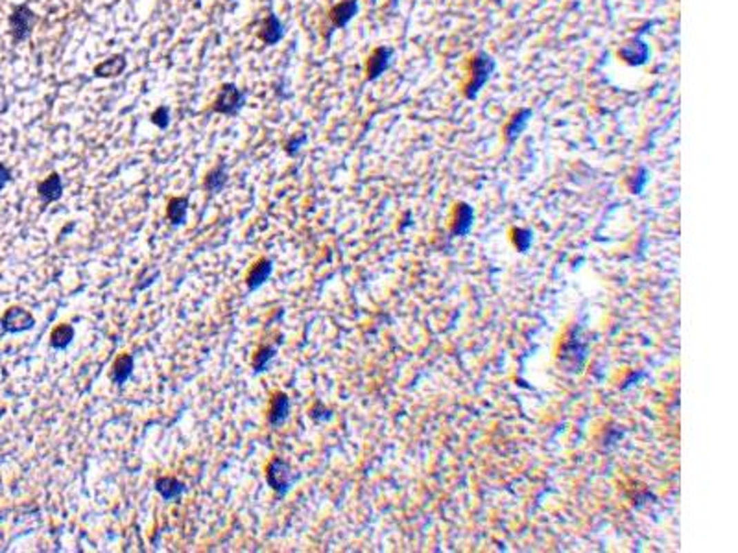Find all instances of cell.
<instances>
[{"label": "cell", "mask_w": 738, "mask_h": 553, "mask_svg": "<svg viewBox=\"0 0 738 553\" xmlns=\"http://www.w3.org/2000/svg\"><path fill=\"white\" fill-rule=\"evenodd\" d=\"M299 478L301 474L293 469L290 461L282 459V457H273L270 459V463L266 465V483L270 485L271 491L275 492L279 500H282L288 492L292 491Z\"/></svg>", "instance_id": "obj_1"}, {"label": "cell", "mask_w": 738, "mask_h": 553, "mask_svg": "<svg viewBox=\"0 0 738 553\" xmlns=\"http://www.w3.org/2000/svg\"><path fill=\"white\" fill-rule=\"evenodd\" d=\"M532 231H528V229H517L515 231V245H517L518 251H523V253H526L528 249H530L532 245Z\"/></svg>", "instance_id": "obj_25"}, {"label": "cell", "mask_w": 738, "mask_h": 553, "mask_svg": "<svg viewBox=\"0 0 738 553\" xmlns=\"http://www.w3.org/2000/svg\"><path fill=\"white\" fill-rule=\"evenodd\" d=\"M188 198L186 196H175L166 205V218L174 227H181L186 223V214H188Z\"/></svg>", "instance_id": "obj_19"}, {"label": "cell", "mask_w": 738, "mask_h": 553, "mask_svg": "<svg viewBox=\"0 0 738 553\" xmlns=\"http://www.w3.org/2000/svg\"><path fill=\"white\" fill-rule=\"evenodd\" d=\"M273 275V260L271 259H259L251 265L248 276H246V286H248V294H253L257 290H260L264 286L270 276Z\"/></svg>", "instance_id": "obj_8"}, {"label": "cell", "mask_w": 738, "mask_h": 553, "mask_svg": "<svg viewBox=\"0 0 738 553\" xmlns=\"http://www.w3.org/2000/svg\"><path fill=\"white\" fill-rule=\"evenodd\" d=\"M474 223V210L471 205L460 203L456 210V221H454V227H452V232L456 237H467L471 229H473Z\"/></svg>", "instance_id": "obj_20"}, {"label": "cell", "mask_w": 738, "mask_h": 553, "mask_svg": "<svg viewBox=\"0 0 738 553\" xmlns=\"http://www.w3.org/2000/svg\"><path fill=\"white\" fill-rule=\"evenodd\" d=\"M620 59L631 67H643L644 63L650 59V46L644 43L643 39H631L630 43H625L622 48L619 50Z\"/></svg>", "instance_id": "obj_9"}, {"label": "cell", "mask_w": 738, "mask_h": 553, "mask_svg": "<svg viewBox=\"0 0 738 553\" xmlns=\"http://www.w3.org/2000/svg\"><path fill=\"white\" fill-rule=\"evenodd\" d=\"M495 70V57L489 56L487 52H478V54L473 57V61H471V79H469V83L465 85V98H467V100L478 98L482 89H484L487 81L493 78Z\"/></svg>", "instance_id": "obj_2"}, {"label": "cell", "mask_w": 738, "mask_h": 553, "mask_svg": "<svg viewBox=\"0 0 738 553\" xmlns=\"http://www.w3.org/2000/svg\"><path fill=\"white\" fill-rule=\"evenodd\" d=\"M63 188H65V185H63L61 175L57 172H52L46 179H43L37 185V196H39L41 203L50 205L59 201L63 198Z\"/></svg>", "instance_id": "obj_10"}, {"label": "cell", "mask_w": 738, "mask_h": 553, "mask_svg": "<svg viewBox=\"0 0 738 553\" xmlns=\"http://www.w3.org/2000/svg\"><path fill=\"white\" fill-rule=\"evenodd\" d=\"M10 181H12V170L8 168L6 164L0 163V192L4 190V187H6Z\"/></svg>", "instance_id": "obj_28"}, {"label": "cell", "mask_w": 738, "mask_h": 553, "mask_svg": "<svg viewBox=\"0 0 738 553\" xmlns=\"http://www.w3.org/2000/svg\"><path fill=\"white\" fill-rule=\"evenodd\" d=\"M290 410H292V402H290V396L287 393H275L271 396L270 412H268V424L270 428L277 430L281 428L282 424H287V421L290 419Z\"/></svg>", "instance_id": "obj_7"}, {"label": "cell", "mask_w": 738, "mask_h": 553, "mask_svg": "<svg viewBox=\"0 0 738 553\" xmlns=\"http://www.w3.org/2000/svg\"><path fill=\"white\" fill-rule=\"evenodd\" d=\"M391 61H394V48H389V46H378V48H375L371 56L367 57V79H369V81H375V79L380 78L384 72H388V68L391 67Z\"/></svg>", "instance_id": "obj_6"}, {"label": "cell", "mask_w": 738, "mask_h": 553, "mask_svg": "<svg viewBox=\"0 0 738 553\" xmlns=\"http://www.w3.org/2000/svg\"><path fill=\"white\" fill-rule=\"evenodd\" d=\"M246 98H248L246 90L238 89L237 85L227 81V83L220 85L211 111L216 114H222V117H238L244 105H246Z\"/></svg>", "instance_id": "obj_3"}, {"label": "cell", "mask_w": 738, "mask_h": 553, "mask_svg": "<svg viewBox=\"0 0 738 553\" xmlns=\"http://www.w3.org/2000/svg\"><path fill=\"white\" fill-rule=\"evenodd\" d=\"M360 6H358V0H342L336 6L331 10L329 17H331V23H333L334 28H345L347 24L356 17Z\"/></svg>", "instance_id": "obj_14"}, {"label": "cell", "mask_w": 738, "mask_h": 553, "mask_svg": "<svg viewBox=\"0 0 738 553\" xmlns=\"http://www.w3.org/2000/svg\"><path fill=\"white\" fill-rule=\"evenodd\" d=\"M0 327L6 334L28 332L35 327V317L23 306H12L0 317Z\"/></svg>", "instance_id": "obj_5"}, {"label": "cell", "mask_w": 738, "mask_h": 553, "mask_svg": "<svg viewBox=\"0 0 738 553\" xmlns=\"http://www.w3.org/2000/svg\"><path fill=\"white\" fill-rule=\"evenodd\" d=\"M148 273H150V275L144 276V279H142L141 283H137V286H135V288H133V290H135V292H141V290H148V288H150V286H152L153 283H155V281H157L159 275H161V271H159L157 268H152V270L148 271Z\"/></svg>", "instance_id": "obj_27"}, {"label": "cell", "mask_w": 738, "mask_h": 553, "mask_svg": "<svg viewBox=\"0 0 738 553\" xmlns=\"http://www.w3.org/2000/svg\"><path fill=\"white\" fill-rule=\"evenodd\" d=\"M35 23H37V15L32 12V8L26 6V4H21V6L15 8L12 15H10V32H12L13 41L23 43V41L28 39Z\"/></svg>", "instance_id": "obj_4"}, {"label": "cell", "mask_w": 738, "mask_h": 553, "mask_svg": "<svg viewBox=\"0 0 738 553\" xmlns=\"http://www.w3.org/2000/svg\"><path fill=\"white\" fill-rule=\"evenodd\" d=\"M133 369H135V358L133 354H120L117 360L113 361V367H111V382H113L117 388H124V384L128 380L133 376Z\"/></svg>", "instance_id": "obj_15"}, {"label": "cell", "mask_w": 738, "mask_h": 553, "mask_svg": "<svg viewBox=\"0 0 738 553\" xmlns=\"http://www.w3.org/2000/svg\"><path fill=\"white\" fill-rule=\"evenodd\" d=\"M76 336V328L70 323H61L57 325L50 334V347L54 350H67L68 345L72 343Z\"/></svg>", "instance_id": "obj_21"}, {"label": "cell", "mask_w": 738, "mask_h": 553, "mask_svg": "<svg viewBox=\"0 0 738 553\" xmlns=\"http://www.w3.org/2000/svg\"><path fill=\"white\" fill-rule=\"evenodd\" d=\"M532 109H518L517 113H513V117L509 119V122L506 124V130H504V137H506V141L512 144V142H515L518 139V137L523 135L524 130L528 128V124H530V120H532Z\"/></svg>", "instance_id": "obj_16"}, {"label": "cell", "mask_w": 738, "mask_h": 553, "mask_svg": "<svg viewBox=\"0 0 738 553\" xmlns=\"http://www.w3.org/2000/svg\"><path fill=\"white\" fill-rule=\"evenodd\" d=\"M150 119H152V124L157 125L159 130H168L170 120H172L170 108L168 105H161V108H157L155 111H153Z\"/></svg>", "instance_id": "obj_23"}, {"label": "cell", "mask_w": 738, "mask_h": 553, "mask_svg": "<svg viewBox=\"0 0 738 553\" xmlns=\"http://www.w3.org/2000/svg\"><path fill=\"white\" fill-rule=\"evenodd\" d=\"M259 37L266 46H275L281 43L282 37H284V24L281 23V19L277 17L275 13L266 15L264 21H262V26H260Z\"/></svg>", "instance_id": "obj_11"}, {"label": "cell", "mask_w": 738, "mask_h": 553, "mask_svg": "<svg viewBox=\"0 0 738 553\" xmlns=\"http://www.w3.org/2000/svg\"><path fill=\"white\" fill-rule=\"evenodd\" d=\"M126 67H128V59H126L124 54H115V56L98 63L93 72H95L96 78H117V76L124 72Z\"/></svg>", "instance_id": "obj_17"}, {"label": "cell", "mask_w": 738, "mask_h": 553, "mask_svg": "<svg viewBox=\"0 0 738 553\" xmlns=\"http://www.w3.org/2000/svg\"><path fill=\"white\" fill-rule=\"evenodd\" d=\"M277 354H279V347H277V345H273V343L262 345V347L255 352L253 360H251L253 373L262 374V373H266V371H270L271 363H273V360L277 358Z\"/></svg>", "instance_id": "obj_18"}, {"label": "cell", "mask_w": 738, "mask_h": 553, "mask_svg": "<svg viewBox=\"0 0 738 553\" xmlns=\"http://www.w3.org/2000/svg\"><path fill=\"white\" fill-rule=\"evenodd\" d=\"M227 183H229V166H227L226 161H220L215 168L205 175L203 188H205V192L208 194H220L224 192Z\"/></svg>", "instance_id": "obj_13"}, {"label": "cell", "mask_w": 738, "mask_h": 553, "mask_svg": "<svg viewBox=\"0 0 738 553\" xmlns=\"http://www.w3.org/2000/svg\"><path fill=\"white\" fill-rule=\"evenodd\" d=\"M307 141H309V137H307V133H299V135H292L290 139H288V142L284 144V152L290 155V157H295L299 152H301V148L307 144Z\"/></svg>", "instance_id": "obj_24"}, {"label": "cell", "mask_w": 738, "mask_h": 553, "mask_svg": "<svg viewBox=\"0 0 738 553\" xmlns=\"http://www.w3.org/2000/svg\"><path fill=\"white\" fill-rule=\"evenodd\" d=\"M310 419H314V421H331L333 419V412H329V410H325V406L323 404H320V402H315L314 406L310 408Z\"/></svg>", "instance_id": "obj_26"}, {"label": "cell", "mask_w": 738, "mask_h": 553, "mask_svg": "<svg viewBox=\"0 0 738 553\" xmlns=\"http://www.w3.org/2000/svg\"><path fill=\"white\" fill-rule=\"evenodd\" d=\"M153 487H155V491L159 492V496L163 498L164 502L179 500L186 492V483H183L174 476H159Z\"/></svg>", "instance_id": "obj_12"}, {"label": "cell", "mask_w": 738, "mask_h": 553, "mask_svg": "<svg viewBox=\"0 0 738 553\" xmlns=\"http://www.w3.org/2000/svg\"><path fill=\"white\" fill-rule=\"evenodd\" d=\"M650 183V172L644 166L635 170V174L630 179V190L631 194H643L646 185Z\"/></svg>", "instance_id": "obj_22"}]
</instances>
